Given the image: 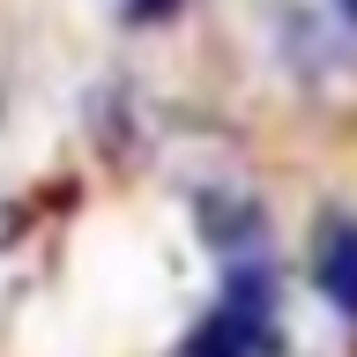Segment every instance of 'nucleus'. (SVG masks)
Segmentation results:
<instances>
[{"label": "nucleus", "instance_id": "nucleus-1", "mask_svg": "<svg viewBox=\"0 0 357 357\" xmlns=\"http://www.w3.org/2000/svg\"><path fill=\"white\" fill-rule=\"evenodd\" d=\"M312 290L342 320H357V216L350 208H328L312 231Z\"/></svg>", "mask_w": 357, "mask_h": 357}, {"label": "nucleus", "instance_id": "nucleus-2", "mask_svg": "<svg viewBox=\"0 0 357 357\" xmlns=\"http://www.w3.org/2000/svg\"><path fill=\"white\" fill-rule=\"evenodd\" d=\"M156 8H172V0H127V15H156Z\"/></svg>", "mask_w": 357, "mask_h": 357}, {"label": "nucleus", "instance_id": "nucleus-3", "mask_svg": "<svg viewBox=\"0 0 357 357\" xmlns=\"http://www.w3.org/2000/svg\"><path fill=\"white\" fill-rule=\"evenodd\" d=\"M335 15H342V22H350V30H357V0H335Z\"/></svg>", "mask_w": 357, "mask_h": 357}]
</instances>
